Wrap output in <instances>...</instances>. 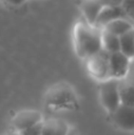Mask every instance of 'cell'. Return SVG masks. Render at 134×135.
<instances>
[{
    "label": "cell",
    "mask_w": 134,
    "mask_h": 135,
    "mask_svg": "<svg viewBox=\"0 0 134 135\" xmlns=\"http://www.w3.org/2000/svg\"><path fill=\"white\" fill-rule=\"evenodd\" d=\"M120 39V51L130 59L134 58V28L119 37Z\"/></svg>",
    "instance_id": "7c38bea8"
},
{
    "label": "cell",
    "mask_w": 134,
    "mask_h": 135,
    "mask_svg": "<svg viewBox=\"0 0 134 135\" xmlns=\"http://www.w3.org/2000/svg\"><path fill=\"white\" fill-rule=\"evenodd\" d=\"M103 6H120L123 0H99Z\"/></svg>",
    "instance_id": "ac0fdd59"
},
{
    "label": "cell",
    "mask_w": 134,
    "mask_h": 135,
    "mask_svg": "<svg viewBox=\"0 0 134 135\" xmlns=\"http://www.w3.org/2000/svg\"><path fill=\"white\" fill-rule=\"evenodd\" d=\"M128 20L134 21V0H123L120 5Z\"/></svg>",
    "instance_id": "4fadbf2b"
},
{
    "label": "cell",
    "mask_w": 134,
    "mask_h": 135,
    "mask_svg": "<svg viewBox=\"0 0 134 135\" xmlns=\"http://www.w3.org/2000/svg\"><path fill=\"white\" fill-rule=\"evenodd\" d=\"M56 127H57V121H46L43 122V127H42V135H54L56 132Z\"/></svg>",
    "instance_id": "9a60e30c"
},
{
    "label": "cell",
    "mask_w": 134,
    "mask_h": 135,
    "mask_svg": "<svg viewBox=\"0 0 134 135\" xmlns=\"http://www.w3.org/2000/svg\"><path fill=\"white\" fill-rule=\"evenodd\" d=\"M131 59L122 54L121 51L113 52L109 55V70H111V78L120 79L126 77L130 69Z\"/></svg>",
    "instance_id": "5b68a950"
},
{
    "label": "cell",
    "mask_w": 134,
    "mask_h": 135,
    "mask_svg": "<svg viewBox=\"0 0 134 135\" xmlns=\"http://www.w3.org/2000/svg\"><path fill=\"white\" fill-rule=\"evenodd\" d=\"M42 127H43V122H38V123L33 124L31 127L23 129L19 132L20 135H42Z\"/></svg>",
    "instance_id": "5bb4252c"
},
{
    "label": "cell",
    "mask_w": 134,
    "mask_h": 135,
    "mask_svg": "<svg viewBox=\"0 0 134 135\" xmlns=\"http://www.w3.org/2000/svg\"><path fill=\"white\" fill-rule=\"evenodd\" d=\"M132 28H134L132 21L126 18H119V19H115V20L111 21V23H108L102 30H106V31H108V32L120 37V36L125 35L126 32L131 31Z\"/></svg>",
    "instance_id": "30bf717a"
},
{
    "label": "cell",
    "mask_w": 134,
    "mask_h": 135,
    "mask_svg": "<svg viewBox=\"0 0 134 135\" xmlns=\"http://www.w3.org/2000/svg\"><path fill=\"white\" fill-rule=\"evenodd\" d=\"M6 2H8L9 5H14V6H19V5L24 4L26 0H5Z\"/></svg>",
    "instance_id": "d6986e66"
},
{
    "label": "cell",
    "mask_w": 134,
    "mask_h": 135,
    "mask_svg": "<svg viewBox=\"0 0 134 135\" xmlns=\"http://www.w3.org/2000/svg\"><path fill=\"white\" fill-rule=\"evenodd\" d=\"M118 81L115 78H109L102 81L100 86V97L103 107L109 113H113L120 105V97L118 90Z\"/></svg>",
    "instance_id": "3957f363"
},
{
    "label": "cell",
    "mask_w": 134,
    "mask_h": 135,
    "mask_svg": "<svg viewBox=\"0 0 134 135\" xmlns=\"http://www.w3.org/2000/svg\"><path fill=\"white\" fill-rule=\"evenodd\" d=\"M109 52L101 49L97 54L87 58V70L94 78L99 81H106L111 78L109 70Z\"/></svg>",
    "instance_id": "7a4b0ae2"
},
{
    "label": "cell",
    "mask_w": 134,
    "mask_h": 135,
    "mask_svg": "<svg viewBox=\"0 0 134 135\" xmlns=\"http://www.w3.org/2000/svg\"><path fill=\"white\" fill-rule=\"evenodd\" d=\"M40 119H42V115L38 112H33V110H31V112H21L20 114H18L14 117L12 124H13L14 129L17 132H20L23 129L27 128V127H31L33 124L38 123V122H40Z\"/></svg>",
    "instance_id": "ba28073f"
},
{
    "label": "cell",
    "mask_w": 134,
    "mask_h": 135,
    "mask_svg": "<svg viewBox=\"0 0 134 135\" xmlns=\"http://www.w3.org/2000/svg\"><path fill=\"white\" fill-rule=\"evenodd\" d=\"M119 18H126L125 12L121 6H103L97 16L96 21H95V27H99L102 30L108 23Z\"/></svg>",
    "instance_id": "8992f818"
},
{
    "label": "cell",
    "mask_w": 134,
    "mask_h": 135,
    "mask_svg": "<svg viewBox=\"0 0 134 135\" xmlns=\"http://www.w3.org/2000/svg\"><path fill=\"white\" fill-rule=\"evenodd\" d=\"M4 135H20V134H19V132L14 131V132H8V133H6V134H4Z\"/></svg>",
    "instance_id": "ffe728a7"
},
{
    "label": "cell",
    "mask_w": 134,
    "mask_h": 135,
    "mask_svg": "<svg viewBox=\"0 0 134 135\" xmlns=\"http://www.w3.org/2000/svg\"><path fill=\"white\" fill-rule=\"evenodd\" d=\"M66 135H77V134H76L75 131H70V129H69V132H68V134Z\"/></svg>",
    "instance_id": "44dd1931"
},
{
    "label": "cell",
    "mask_w": 134,
    "mask_h": 135,
    "mask_svg": "<svg viewBox=\"0 0 134 135\" xmlns=\"http://www.w3.org/2000/svg\"><path fill=\"white\" fill-rule=\"evenodd\" d=\"M69 132L68 124L64 121H57V127H56V132L54 135H66Z\"/></svg>",
    "instance_id": "2e32d148"
},
{
    "label": "cell",
    "mask_w": 134,
    "mask_h": 135,
    "mask_svg": "<svg viewBox=\"0 0 134 135\" xmlns=\"http://www.w3.org/2000/svg\"><path fill=\"white\" fill-rule=\"evenodd\" d=\"M118 90L120 104L134 107V86L123 77L118 81Z\"/></svg>",
    "instance_id": "9c48e42d"
},
{
    "label": "cell",
    "mask_w": 134,
    "mask_h": 135,
    "mask_svg": "<svg viewBox=\"0 0 134 135\" xmlns=\"http://www.w3.org/2000/svg\"><path fill=\"white\" fill-rule=\"evenodd\" d=\"M0 1H5V0H0Z\"/></svg>",
    "instance_id": "7402d4cb"
},
{
    "label": "cell",
    "mask_w": 134,
    "mask_h": 135,
    "mask_svg": "<svg viewBox=\"0 0 134 135\" xmlns=\"http://www.w3.org/2000/svg\"><path fill=\"white\" fill-rule=\"evenodd\" d=\"M101 32V28L89 25L87 21L76 24L74 32L75 49L81 58L87 59L102 49Z\"/></svg>",
    "instance_id": "6da1fadb"
},
{
    "label": "cell",
    "mask_w": 134,
    "mask_h": 135,
    "mask_svg": "<svg viewBox=\"0 0 134 135\" xmlns=\"http://www.w3.org/2000/svg\"><path fill=\"white\" fill-rule=\"evenodd\" d=\"M81 11H82L84 19L89 25L95 26V21L97 19L100 11L102 9L103 5L99 0H81Z\"/></svg>",
    "instance_id": "52a82bcc"
},
{
    "label": "cell",
    "mask_w": 134,
    "mask_h": 135,
    "mask_svg": "<svg viewBox=\"0 0 134 135\" xmlns=\"http://www.w3.org/2000/svg\"><path fill=\"white\" fill-rule=\"evenodd\" d=\"M114 123L123 131H134V107L120 104L111 113Z\"/></svg>",
    "instance_id": "277c9868"
},
{
    "label": "cell",
    "mask_w": 134,
    "mask_h": 135,
    "mask_svg": "<svg viewBox=\"0 0 134 135\" xmlns=\"http://www.w3.org/2000/svg\"><path fill=\"white\" fill-rule=\"evenodd\" d=\"M101 43L102 49L104 51L109 52V54L120 51V39H119V37L106 30H102L101 32Z\"/></svg>",
    "instance_id": "8fae6325"
},
{
    "label": "cell",
    "mask_w": 134,
    "mask_h": 135,
    "mask_svg": "<svg viewBox=\"0 0 134 135\" xmlns=\"http://www.w3.org/2000/svg\"><path fill=\"white\" fill-rule=\"evenodd\" d=\"M128 82L134 86V58L131 59V63H130V69H128V72L125 77Z\"/></svg>",
    "instance_id": "e0dca14e"
}]
</instances>
